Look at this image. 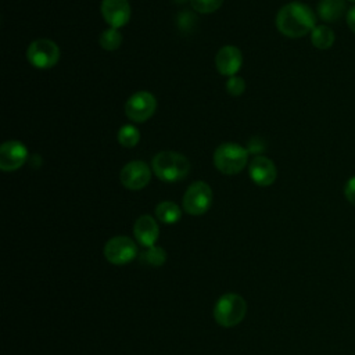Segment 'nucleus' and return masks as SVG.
<instances>
[{"label":"nucleus","instance_id":"1","mask_svg":"<svg viewBox=\"0 0 355 355\" xmlns=\"http://www.w3.org/2000/svg\"><path fill=\"white\" fill-rule=\"evenodd\" d=\"M316 26L313 10L302 1H290L284 4L276 15V28L287 37L297 39L312 32Z\"/></svg>","mask_w":355,"mask_h":355},{"label":"nucleus","instance_id":"2","mask_svg":"<svg viewBox=\"0 0 355 355\" xmlns=\"http://www.w3.org/2000/svg\"><path fill=\"white\" fill-rule=\"evenodd\" d=\"M155 176L166 183L182 180L190 171L189 159L176 151H159L151 161Z\"/></svg>","mask_w":355,"mask_h":355},{"label":"nucleus","instance_id":"3","mask_svg":"<svg viewBox=\"0 0 355 355\" xmlns=\"http://www.w3.org/2000/svg\"><path fill=\"white\" fill-rule=\"evenodd\" d=\"M247 313L245 300L236 293L220 295L214 306V318L222 327L237 326Z\"/></svg>","mask_w":355,"mask_h":355},{"label":"nucleus","instance_id":"4","mask_svg":"<svg viewBox=\"0 0 355 355\" xmlns=\"http://www.w3.org/2000/svg\"><path fill=\"white\" fill-rule=\"evenodd\" d=\"M248 154V150L237 143H223L214 153V164L219 172L236 175L247 165Z\"/></svg>","mask_w":355,"mask_h":355},{"label":"nucleus","instance_id":"5","mask_svg":"<svg viewBox=\"0 0 355 355\" xmlns=\"http://www.w3.org/2000/svg\"><path fill=\"white\" fill-rule=\"evenodd\" d=\"M212 204V190L208 183L198 180L191 183L183 196V209L193 216L205 214Z\"/></svg>","mask_w":355,"mask_h":355},{"label":"nucleus","instance_id":"6","mask_svg":"<svg viewBox=\"0 0 355 355\" xmlns=\"http://www.w3.org/2000/svg\"><path fill=\"white\" fill-rule=\"evenodd\" d=\"M26 57L36 68H51L60 60V47L50 39H36L28 46Z\"/></svg>","mask_w":355,"mask_h":355},{"label":"nucleus","instance_id":"7","mask_svg":"<svg viewBox=\"0 0 355 355\" xmlns=\"http://www.w3.org/2000/svg\"><path fill=\"white\" fill-rule=\"evenodd\" d=\"M104 257L112 265H125L137 257V245L128 236H115L105 243Z\"/></svg>","mask_w":355,"mask_h":355},{"label":"nucleus","instance_id":"8","mask_svg":"<svg viewBox=\"0 0 355 355\" xmlns=\"http://www.w3.org/2000/svg\"><path fill=\"white\" fill-rule=\"evenodd\" d=\"M157 110V100L155 97L146 90H140L133 93L126 104H125V114L133 122H146L153 116Z\"/></svg>","mask_w":355,"mask_h":355},{"label":"nucleus","instance_id":"9","mask_svg":"<svg viewBox=\"0 0 355 355\" xmlns=\"http://www.w3.org/2000/svg\"><path fill=\"white\" fill-rule=\"evenodd\" d=\"M151 179V169L143 161L128 162L119 173L121 183L129 190H140L148 184Z\"/></svg>","mask_w":355,"mask_h":355},{"label":"nucleus","instance_id":"10","mask_svg":"<svg viewBox=\"0 0 355 355\" xmlns=\"http://www.w3.org/2000/svg\"><path fill=\"white\" fill-rule=\"evenodd\" d=\"M28 158V150L25 144L18 140H8L0 147V169L4 172H12L19 169Z\"/></svg>","mask_w":355,"mask_h":355},{"label":"nucleus","instance_id":"11","mask_svg":"<svg viewBox=\"0 0 355 355\" xmlns=\"http://www.w3.org/2000/svg\"><path fill=\"white\" fill-rule=\"evenodd\" d=\"M101 14L110 28H121L130 19V6L128 0H103Z\"/></svg>","mask_w":355,"mask_h":355},{"label":"nucleus","instance_id":"12","mask_svg":"<svg viewBox=\"0 0 355 355\" xmlns=\"http://www.w3.org/2000/svg\"><path fill=\"white\" fill-rule=\"evenodd\" d=\"M243 64V55L239 47L236 46H223L219 49L215 57V65L220 75L234 76Z\"/></svg>","mask_w":355,"mask_h":355},{"label":"nucleus","instance_id":"13","mask_svg":"<svg viewBox=\"0 0 355 355\" xmlns=\"http://www.w3.org/2000/svg\"><path fill=\"white\" fill-rule=\"evenodd\" d=\"M250 176L258 186H270L277 178V169L272 159L263 155L254 157L250 162Z\"/></svg>","mask_w":355,"mask_h":355},{"label":"nucleus","instance_id":"14","mask_svg":"<svg viewBox=\"0 0 355 355\" xmlns=\"http://www.w3.org/2000/svg\"><path fill=\"white\" fill-rule=\"evenodd\" d=\"M133 234L139 244L143 247L155 245L159 234V227L155 219L150 215H141L136 219L133 225Z\"/></svg>","mask_w":355,"mask_h":355},{"label":"nucleus","instance_id":"15","mask_svg":"<svg viewBox=\"0 0 355 355\" xmlns=\"http://www.w3.org/2000/svg\"><path fill=\"white\" fill-rule=\"evenodd\" d=\"M316 11L324 22H337L345 14L347 4L345 0H320Z\"/></svg>","mask_w":355,"mask_h":355},{"label":"nucleus","instance_id":"16","mask_svg":"<svg viewBox=\"0 0 355 355\" xmlns=\"http://www.w3.org/2000/svg\"><path fill=\"white\" fill-rule=\"evenodd\" d=\"M336 35L331 28L326 25H316L311 32V42L319 50H327L333 46Z\"/></svg>","mask_w":355,"mask_h":355},{"label":"nucleus","instance_id":"17","mask_svg":"<svg viewBox=\"0 0 355 355\" xmlns=\"http://www.w3.org/2000/svg\"><path fill=\"white\" fill-rule=\"evenodd\" d=\"M155 216L159 222L162 223H176L180 216H182V211L179 208V205L173 201H162L155 207Z\"/></svg>","mask_w":355,"mask_h":355},{"label":"nucleus","instance_id":"18","mask_svg":"<svg viewBox=\"0 0 355 355\" xmlns=\"http://www.w3.org/2000/svg\"><path fill=\"white\" fill-rule=\"evenodd\" d=\"M165 261H166V252L162 247H158V245L146 247V250H143L139 254V262L153 268L162 266Z\"/></svg>","mask_w":355,"mask_h":355},{"label":"nucleus","instance_id":"19","mask_svg":"<svg viewBox=\"0 0 355 355\" xmlns=\"http://www.w3.org/2000/svg\"><path fill=\"white\" fill-rule=\"evenodd\" d=\"M100 46L107 51L116 50L122 43V35L116 28H108L100 35Z\"/></svg>","mask_w":355,"mask_h":355},{"label":"nucleus","instance_id":"20","mask_svg":"<svg viewBox=\"0 0 355 355\" xmlns=\"http://www.w3.org/2000/svg\"><path fill=\"white\" fill-rule=\"evenodd\" d=\"M140 140V132L133 125H123L118 130V143L126 148L135 147Z\"/></svg>","mask_w":355,"mask_h":355},{"label":"nucleus","instance_id":"21","mask_svg":"<svg viewBox=\"0 0 355 355\" xmlns=\"http://www.w3.org/2000/svg\"><path fill=\"white\" fill-rule=\"evenodd\" d=\"M190 4L197 12L209 14L216 11L223 4V0H190Z\"/></svg>","mask_w":355,"mask_h":355},{"label":"nucleus","instance_id":"22","mask_svg":"<svg viewBox=\"0 0 355 355\" xmlns=\"http://www.w3.org/2000/svg\"><path fill=\"white\" fill-rule=\"evenodd\" d=\"M226 90L232 96H240L245 90V82L240 76H230L226 82Z\"/></svg>","mask_w":355,"mask_h":355},{"label":"nucleus","instance_id":"23","mask_svg":"<svg viewBox=\"0 0 355 355\" xmlns=\"http://www.w3.org/2000/svg\"><path fill=\"white\" fill-rule=\"evenodd\" d=\"M344 196L352 205H355V176L347 180L344 186Z\"/></svg>","mask_w":355,"mask_h":355},{"label":"nucleus","instance_id":"24","mask_svg":"<svg viewBox=\"0 0 355 355\" xmlns=\"http://www.w3.org/2000/svg\"><path fill=\"white\" fill-rule=\"evenodd\" d=\"M263 148H265V143L258 137H252L250 140V144H248L247 150H248V153H262Z\"/></svg>","mask_w":355,"mask_h":355},{"label":"nucleus","instance_id":"25","mask_svg":"<svg viewBox=\"0 0 355 355\" xmlns=\"http://www.w3.org/2000/svg\"><path fill=\"white\" fill-rule=\"evenodd\" d=\"M347 24H348L349 29L355 33V6H352V7L347 11Z\"/></svg>","mask_w":355,"mask_h":355},{"label":"nucleus","instance_id":"26","mask_svg":"<svg viewBox=\"0 0 355 355\" xmlns=\"http://www.w3.org/2000/svg\"><path fill=\"white\" fill-rule=\"evenodd\" d=\"M349 1H351V3H355V0H349Z\"/></svg>","mask_w":355,"mask_h":355}]
</instances>
